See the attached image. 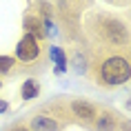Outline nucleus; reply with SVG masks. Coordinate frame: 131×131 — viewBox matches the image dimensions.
<instances>
[{
  "instance_id": "nucleus-8",
  "label": "nucleus",
  "mask_w": 131,
  "mask_h": 131,
  "mask_svg": "<svg viewBox=\"0 0 131 131\" xmlns=\"http://www.w3.org/2000/svg\"><path fill=\"white\" fill-rule=\"evenodd\" d=\"M38 93H40V82L38 80L29 78L27 82H22V89H20L22 100H34V98H38Z\"/></svg>"
},
{
  "instance_id": "nucleus-3",
  "label": "nucleus",
  "mask_w": 131,
  "mask_h": 131,
  "mask_svg": "<svg viewBox=\"0 0 131 131\" xmlns=\"http://www.w3.org/2000/svg\"><path fill=\"white\" fill-rule=\"evenodd\" d=\"M16 60L25 62V64H31V67H38V62L45 60V47L34 36L25 34L22 40L18 42V47H16Z\"/></svg>"
},
{
  "instance_id": "nucleus-11",
  "label": "nucleus",
  "mask_w": 131,
  "mask_h": 131,
  "mask_svg": "<svg viewBox=\"0 0 131 131\" xmlns=\"http://www.w3.org/2000/svg\"><path fill=\"white\" fill-rule=\"evenodd\" d=\"M5 111H9V102L7 100H0V113H5Z\"/></svg>"
},
{
  "instance_id": "nucleus-2",
  "label": "nucleus",
  "mask_w": 131,
  "mask_h": 131,
  "mask_svg": "<svg viewBox=\"0 0 131 131\" xmlns=\"http://www.w3.org/2000/svg\"><path fill=\"white\" fill-rule=\"evenodd\" d=\"M71 122L67 100H53L51 104H45L42 109L34 111L27 120V127L31 131H64Z\"/></svg>"
},
{
  "instance_id": "nucleus-12",
  "label": "nucleus",
  "mask_w": 131,
  "mask_h": 131,
  "mask_svg": "<svg viewBox=\"0 0 131 131\" xmlns=\"http://www.w3.org/2000/svg\"><path fill=\"white\" fill-rule=\"evenodd\" d=\"M0 89H2V80H0Z\"/></svg>"
},
{
  "instance_id": "nucleus-10",
  "label": "nucleus",
  "mask_w": 131,
  "mask_h": 131,
  "mask_svg": "<svg viewBox=\"0 0 131 131\" xmlns=\"http://www.w3.org/2000/svg\"><path fill=\"white\" fill-rule=\"evenodd\" d=\"M7 131H31V129L27 127V122H18V124H14V127L7 129Z\"/></svg>"
},
{
  "instance_id": "nucleus-6",
  "label": "nucleus",
  "mask_w": 131,
  "mask_h": 131,
  "mask_svg": "<svg viewBox=\"0 0 131 131\" xmlns=\"http://www.w3.org/2000/svg\"><path fill=\"white\" fill-rule=\"evenodd\" d=\"M45 29L47 27H45V22H42L40 18H36V16H27V18H25V31H27L29 36H34L38 42L47 38V31H45Z\"/></svg>"
},
{
  "instance_id": "nucleus-4",
  "label": "nucleus",
  "mask_w": 131,
  "mask_h": 131,
  "mask_svg": "<svg viewBox=\"0 0 131 131\" xmlns=\"http://www.w3.org/2000/svg\"><path fill=\"white\" fill-rule=\"evenodd\" d=\"M93 131H131V122L113 109H98L93 120Z\"/></svg>"
},
{
  "instance_id": "nucleus-5",
  "label": "nucleus",
  "mask_w": 131,
  "mask_h": 131,
  "mask_svg": "<svg viewBox=\"0 0 131 131\" xmlns=\"http://www.w3.org/2000/svg\"><path fill=\"white\" fill-rule=\"evenodd\" d=\"M67 109H69L71 122L76 120V122L84 124L87 129H91V127H93V120H96L98 109H100V107H96L93 102L84 100V98H73V100H69V102H67Z\"/></svg>"
},
{
  "instance_id": "nucleus-7",
  "label": "nucleus",
  "mask_w": 131,
  "mask_h": 131,
  "mask_svg": "<svg viewBox=\"0 0 131 131\" xmlns=\"http://www.w3.org/2000/svg\"><path fill=\"white\" fill-rule=\"evenodd\" d=\"M47 56H49V60L56 62V71H58V73L67 71V53H64L60 47H49Z\"/></svg>"
},
{
  "instance_id": "nucleus-1",
  "label": "nucleus",
  "mask_w": 131,
  "mask_h": 131,
  "mask_svg": "<svg viewBox=\"0 0 131 131\" xmlns=\"http://www.w3.org/2000/svg\"><path fill=\"white\" fill-rule=\"evenodd\" d=\"M89 76L96 84L107 89L122 87L131 80V60L124 56H107L89 67Z\"/></svg>"
},
{
  "instance_id": "nucleus-9",
  "label": "nucleus",
  "mask_w": 131,
  "mask_h": 131,
  "mask_svg": "<svg viewBox=\"0 0 131 131\" xmlns=\"http://www.w3.org/2000/svg\"><path fill=\"white\" fill-rule=\"evenodd\" d=\"M16 64V58L11 56H0V73H9Z\"/></svg>"
}]
</instances>
